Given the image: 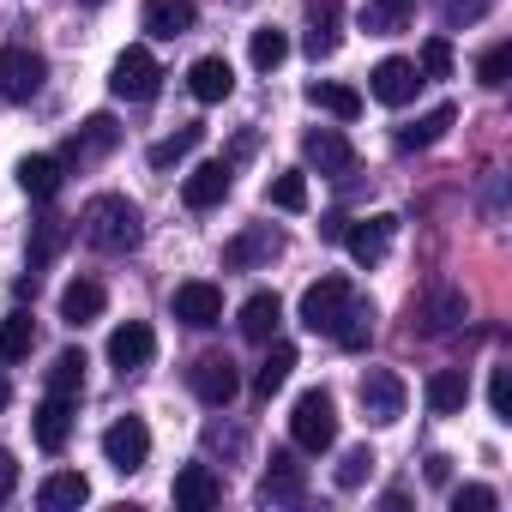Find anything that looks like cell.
Returning <instances> with one entry per match:
<instances>
[{
    "instance_id": "6da1fadb",
    "label": "cell",
    "mask_w": 512,
    "mask_h": 512,
    "mask_svg": "<svg viewBox=\"0 0 512 512\" xmlns=\"http://www.w3.org/2000/svg\"><path fill=\"white\" fill-rule=\"evenodd\" d=\"M79 235H85L97 253H133V247L145 241V217H139L133 199L97 193V199L85 205V217H79Z\"/></svg>"
},
{
    "instance_id": "681fc988",
    "label": "cell",
    "mask_w": 512,
    "mask_h": 512,
    "mask_svg": "<svg viewBox=\"0 0 512 512\" xmlns=\"http://www.w3.org/2000/svg\"><path fill=\"white\" fill-rule=\"evenodd\" d=\"M13 404V386H7V374H0V410H7Z\"/></svg>"
},
{
    "instance_id": "ffe728a7",
    "label": "cell",
    "mask_w": 512,
    "mask_h": 512,
    "mask_svg": "<svg viewBox=\"0 0 512 512\" xmlns=\"http://www.w3.org/2000/svg\"><path fill=\"white\" fill-rule=\"evenodd\" d=\"M187 91H193L199 103H223V97L235 91V67H229L223 55H199V61L187 67Z\"/></svg>"
},
{
    "instance_id": "7bdbcfd3",
    "label": "cell",
    "mask_w": 512,
    "mask_h": 512,
    "mask_svg": "<svg viewBox=\"0 0 512 512\" xmlns=\"http://www.w3.org/2000/svg\"><path fill=\"white\" fill-rule=\"evenodd\" d=\"M500 494L494 488H482V482H464V488H452V512H488Z\"/></svg>"
},
{
    "instance_id": "60d3db41",
    "label": "cell",
    "mask_w": 512,
    "mask_h": 512,
    "mask_svg": "<svg viewBox=\"0 0 512 512\" xmlns=\"http://www.w3.org/2000/svg\"><path fill=\"white\" fill-rule=\"evenodd\" d=\"M506 73H512V43H494V49L476 61V79H482V91H500Z\"/></svg>"
},
{
    "instance_id": "f6af8a7d",
    "label": "cell",
    "mask_w": 512,
    "mask_h": 512,
    "mask_svg": "<svg viewBox=\"0 0 512 512\" xmlns=\"http://www.w3.org/2000/svg\"><path fill=\"white\" fill-rule=\"evenodd\" d=\"M482 7H488V0H440V13H446V25H470V19H482Z\"/></svg>"
},
{
    "instance_id": "e575fe53",
    "label": "cell",
    "mask_w": 512,
    "mask_h": 512,
    "mask_svg": "<svg viewBox=\"0 0 512 512\" xmlns=\"http://www.w3.org/2000/svg\"><path fill=\"white\" fill-rule=\"evenodd\" d=\"M290 368H296V344H272V350H266V362H260V374H253V392H260V398L284 392Z\"/></svg>"
},
{
    "instance_id": "d6986e66",
    "label": "cell",
    "mask_w": 512,
    "mask_h": 512,
    "mask_svg": "<svg viewBox=\"0 0 512 512\" xmlns=\"http://www.w3.org/2000/svg\"><path fill=\"white\" fill-rule=\"evenodd\" d=\"M217 500H223V482H217L211 464H181V470H175V506L205 512V506H217Z\"/></svg>"
},
{
    "instance_id": "5bb4252c",
    "label": "cell",
    "mask_w": 512,
    "mask_h": 512,
    "mask_svg": "<svg viewBox=\"0 0 512 512\" xmlns=\"http://www.w3.org/2000/svg\"><path fill=\"white\" fill-rule=\"evenodd\" d=\"M278 253H284V235H278L272 223H253V229H241V235L223 247V266L247 272V266H260V260H278Z\"/></svg>"
},
{
    "instance_id": "4fadbf2b",
    "label": "cell",
    "mask_w": 512,
    "mask_h": 512,
    "mask_svg": "<svg viewBox=\"0 0 512 512\" xmlns=\"http://www.w3.org/2000/svg\"><path fill=\"white\" fill-rule=\"evenodd\" d=\"M308 494V470L290 458V452H272V464H266V476H260V500L266 506H296Z\"/></svg>"
},
{
    "instance_id": "8992f818",
    "label": "cell",
    "mask_w": 512,
    "mask_h": 512,
    "mask_svg": "<svg viewBox=\"0 0 512 512\" xmlns=\"http://www.w3.org/2000/svg\"><path fill=\"white\" fill-rule=\"evenodd\" d=\"M103 458L127 476V470H145V458H151V428L139 422V416H121V422H109L103 428Z\"/></svg>"
},
{
    "instance_id": "30bf717a",
    "label": "cell",
    "mask_w": 512,
    "mask_h": 512,
    "mask_svg": "<svg viewBox=\"0 0 512 512\" xmlns=\"http://www.w3.org/2000/svg\"><path fill=\"white\" fill-rule=\"evenodd\" d=\"M404 380L392 374V368H368L362 374V410H368V422H398L404 416Z\"/></svg>"
},
{
    "instance_id": "5b68a950",
    "label": "cell",
    "mask_w": 512,
    "mask_h": 512,
    "mask_svg": "<svg viewBox=\"0 0 512 512\" xmlns=\"http://www.w3.org/2000/svg\"><path fill=\"white\" fill-rule=\"evenodd\" d=\"M350 296H356V290H350V278H338V272H332V278H320V284H308V290H302V326L332 338V326L344 320Z\"/></svg>"
},
{
    "instance_id": "ac0fdd59",
    "label": "cell",
    "mask_w": 512,
    "mask_h": 512,
    "mask_svg": "<svg viewBox=\"0 0 512 512\" xmlns=\"http://www.w3.org/2000/svg\"><path fill=\"white\" fill-rule=\"evenodd\" d=\"M229 199V163H199L187 181H181V205L187 211H211Z\"/></svg>"
},
{
    "instance_id": "44dd1931",
    "label": "cell",
    "mask_w": 512,
    "mask_h": 512,
    "mask_svg": "<svg viewBox=\"0 0 512 512\" xmlns=\"http://www.w3.org/2000/svg\"><path fill=\"white\" fill-rule=\"evenodd\" d=\"M278 320H284V302H278L272 290H260V296H247V302H241V320H235V326H241L247 344H272Z\"/></svg>"
},
{
    "instance_id": "836d02e7",
    "label": "cell",
    "mask_w": 512,
    "mask_h": 512,
    "mask_svg": "<svg viewBox=\"0 0 512 512\" xmlns=\"http://www.w3.org/2000/svg\"><path fill=\"white\" fill-rule=\"evenodd\" d=\"M85 368H91V362H85V350H61V356H55V368H49V392L79 404V392H85Z\"/></svg>"
},
{
    "instance_id": "9c48e42d",
    "label": "cell",
    "mask_w": 512,
    "mask_h": 512,
    "mask_svg": "<svg viewBox=\"0 0 512 512\" xmlns=\"http://www.w3.org/2000/svg\"><path fill=\"white\" fill-rule=\"evenodd\" d=\"M416 85H422V73H416V61H404V55H386V61L368 73V91H374V103H386V109H404V103L416 97Z\"/></svg>"
},
{
    "instance_id": "d590c367",
    "label": "cell",
    "mask_w": 512,
    "mask_h": 512,
    "mask_svg": "<svg viewBox=\"0 0 512 512\" xmlns=\"http://www.w3.org/2000/svg\"><path fill=\"white\" fill-rule=\"evenodd\" d=\"M247 55H253V67H260V73H278L290 61V37L278 25H260V31H253V43H247Z\"/></svg>"
},
{
    "instance_id": "cb8c5ba5",
    "label": "cell",
    "mask_w": 512,
    "mask_h": 512,
    "mask_svg": "<svg viewBox=\"0 0 512 512\" xmlns=\"http://www.w3.org/2000/svg\"><path fill=\"white\" fill-rule=\"evenodd\" d=\"M91 500V482L79 476V470H55V476H43V488H37V506L43 512H79Z\"/></svg>"
},
{
    "instance_id": "ee69618b",
    "label": "cell",
    "mask_w": 512,
    "mask_h": 512,
    "mask_svg": "<svg viewBox=\"0 0 512 512\" xmlns=\"http://www.w3.org/2000/svg\"><path fill=\"white\" fill-rule=\"evenodd\" d=\"M488 410H494L500 422H512V374H506V368H494V380H488Z\"/></svg>"
},
{
    "instance_id": "7a4b0ae2",
    "label": "cell",
    "mask_w": 512,
    "mask_h": 512,
    "mask_svg": "<svg viewBox=\"0 0 512 512\" xmlns=\"http://www.w3.org/2000/svg\"><path fill=\"white\" fill-rule=\"evenodd\" d=\"M290 440H296L302 452H326V446L338 440V404H332L326 386H308V392L296 398V410H290Z\"/></svg>"
},
{
    "instance_id": "277c9868",
    "label": "cell",
    "mask_w": 512,
    "mask_h": 512,
    "mask_svg": "<svg viewBox=\"0 0 512 512\" xmlns=\"http://www.w3.org/2000/svg\"><path fill=\"white\" fill-rule=\"evenodd\" d=\"M43 79H49V61L37 49H25V43L0 49V97H7V103H31L43 91Z\"/></svg>"
},
{
    "instance_id": "8d00e7d4",
    "label": "cell",
    "mask_w": 512,
    "mask_h": 512,
    "mask_svg": "<svg viewBox=\"0 0 512 512\" xmlns=\"http://www.w3.org/2000/svg\"><path fill=\"white\" fill-rule=\"evenodd\" d=\"M368 332H374V308L350 296V308H344V320L332 326V338H338L344 350H362V344H368Z\"/></svg>"
},
{
    "instance_id": "2e32d148",
    "label": "cell",
    "mask_w": 512,
    "mask_h": 512,
    "mask_svg": "<svg viewBox=\"0 0 512 512\" xmlns=\"http://www.w3.org/2000/svg\"><path fill=\"white\" fill-rule=\"evenodd\" d=\"M302 151H308V163H314L320 175H350V169H356V145H350L338 127H314V133L302 139Z\"/></svg>"
},
{
    "instance_id": "bcb514c9",
    "label": "cell",
    "mask_w": 512,
    "mask_h": 512,
    "mask_svg": "<svg viewBox=\"0 0 512 512\" xmlns=\"http://www.w3.org/2000/svg\"><path fill=\"white\" fill-rule=\"evenodd\" d=\"M13 488H19V458H13V452H0V506L13 500Z\"/></svg>"
},
{
    "instance_id": "4dcf8cb0",
    "label": "cell",
    "mask_w": 512,
    "mask_h": 512,
    "mask_svg": "<svg viewBox=\"0 0 512 512\" xmlns=\"http://www.w3.org/2000/svg\"><path fill=\"white\" fill-rule=\"evenodd\" d=\"M37 350V320L25 308H13L7 320H0V362H25Z\"/></svg>"
},
{
    "instance_id": "74e56055",
    "label": "cell",
    "mask_w": 512,
    "mask_h": 512,
    "mask_svg": "<svg viewBox=\"0 0 512 512\" xmlns=\"http://www.w3.org/2000/svg\"><path fill=\"white\" fill-rule=\"evenodd\" d=\"M266 199H272L278 211H308V175H302V169H284V175H272Z\"/></svg>"
},
{
    "instance_id": "ab89813d",
    "label": "cell",
    "mask_w": 512,
    "mask_h": 512,
    "mask_svg": "<svg viewBox=\"0 0 512 512\" xmlns=\"http://www.w3.org/2000/svg\"><path fill=\"white\" fill-rule=\"evenodd\" d=\"M416 73L422 79H452V43L446 37H428L422 55H416Z\"/></svg>"
},
{
    "instance_id": "f546056e",
    "label": "cell",
    "mask_w": 512,
    "mask_h": 512,
    "mask_svg": "<svg viewBox=\"0 0 512 512\" xmlns=\"http://www.w3.org/2000/svg\"><path fill=\"white\" fill-rule=\"evenodd\" d=\"M410 19H416V0H368V7H362V31L368 37H392Z\"/></svg>"
},
{
    "instance_id": "c3c4849f",
    "label": "cell",
    "mask_w": 512,
    "mask_h": 512,
    "mask_svg": "<svg viewBox=\"0 0 512 512\" xmlns=\"http://www.w3.org/2000/svg\"><path fill=\"white\" fill-rule=\"evenodd\" d=\"M344 223H350V217H326V223H320V235H326V241H344Z\"/></svg>"
},
{
    "instance_id": "83f0119b",
    "label": "cell",
    "mask_w": 512,
    "mask_h": 512,
    "mask_svg": "<svg viewBox=\"0 0 512 512\" xmlns=\"http://www.w3.org/2000/svg\"><path fill=\"white\" fill-rule=\"evenodd\" d=\"M452 121H458V109H452V103H440V109H428L422 121H410V127H398V151H428V145H440Z\"/></svg>"
},
{
    "instance_id": "484cf974",
    "label": "cell",
    "mask_w": 512,
    "mask_h": 512,
    "mask_svg": "<svg viewBox=\"0 0 512 512\" xmlns=\"http://www.w3.org/2000/svg\"><path fill=\"white\" fill-rule=\"evenodd\" d=\"M67 434H73V398H43L37 404V446L43 452H67Z\"/></svg>"
},
{
    "instance_id": "d4e9b609",
    "label": "cell",
    "mask_w": 512,
    "mask_h": 512,
    "mask_svg": "<svg viewBox=\"0 0 512 512\" xmlns=\"http://www.w3.org/2000/svg\"><path fill=\"white\" fill-rule=\"evenodd\" d=\"M338 25H344V7H338V0H314V7H308V55L314 61H326V55H338Z\"/></svg>"
},
{
    "instance_id": "603a6c76",
    "label": "cell",
    "mask_w": 512,
    "mask_h": 512,
    "mask_svg": "<svg viewBox=\"0 0 512 512\" xmlns=\"http://www.w3.org/2000/svg\"><path fill=\"white\" fill-rule=\"evenodd\" d=\"M416 320H422V332H428V338H446V332H458V320H470V308H464V296H458V290H446V284H440V290H428V302H422V314H416Z\"/></svg>"
},
{
    "instance_id": "9a60e30c",
    "label": "cell",
    "mask_w": 512,
    "mask_h": 512,
    "mask_svg": "<svg viewBox=\"0 0 512 512\" xmlns=\"http://www.w3.org/2000/svg\"><path fill=\"white\" fill-rule=\"evenodd\" d=\"M121 145V127H115V115H91L73 139H67V151H61V163H97V157H109Z\"/></svg>"
},
{
    "instance_id": "f35d334b",
    "label": "cell",
    "mask_w": 512,
    "mask_h": 512,
    "mask_svg": "<svg viewBox=\"0 0 512 512\" xmlns=\"http://www.w3.org/2000/svg\"><path fill=\"white\" fill-rule=\"evenodd\" d=\"M199 139H205V127H181L175 139H157V145H151V169H169V163H181V157H187Z\"/></svg>"
},
{
    "instance_id": "d6a6232c",
    "label": "cell",
    "mask_w": 512,
    "mask_h": 512,
    "mask_svg": "<svg viewBox=\"0 0 512 512\" xmlns=\"http://www.w3.org/2000/svg\"><path fill=\"white\" fill-rule=\"evenodd\" d=\"M13 175H19V187H25L31 199H43V205L61 193V157H25Z\"/></svg>"
},
{
    "instance_id": "f1b7e54d",
    "label": "cell",
    "mask_w": 512,
    "mask_h": 512,
    "mask_svg": "<svg viewBox=\"0 0 512 512\" xmlns=\"http://www.w3.org/2000/svg\"><path fill=\"white\" fill-rule=\"evenodd\" d=\"M470 404V380H464V368H440V374H428V410L434 416H458Z\"/></svg>"
},
{
    "instance_id": "ba28073f",
    "label": "cell",
    "mask_w": 512,
    "mask_h": 512,
    "mask_svg": "<svg viewBox=\"0 0 512 512\" xmlns=\"http://www.w3.org/2000/svg\"><path fill=\"white\" fill-rule=\"evenodd\" d=\"M151 356H157V332H151L145 320H127V326L109 332V362H115L121 380H127V374H145Z\"/></svg>"
},
{
    "instance_id": "7dc6e473",
    "label": "cell",
    "mask_w": 512,
    "mask_h": 512,
    "mask_svg": "<svg viewBox=\"0 0 512 512\" xmlns=\"http://www.w3.org/2000/svg\"><path fill=\"white\" fill-rule=\"evenodd\" d=\"M428 482H434V488H446V482H452V458H440V452H434V458H428Z\"/></svg>"
},
{
    "instance_id": "e0dca14e",
    "label": "cell",
    "mask_w": 512,
    "mask_h": 512,
    "mask_svg": "<svg viewBox=\"0 0 512 512\" xmlns=\"http://www.w3.org/2000/svg\"><path fill=\"white\" fill-rule=\"evenodd\" d=\"M73 241V217H37L31 223V241H25V260H31V278L43 272V266H55L61 260V247Z\"/></svg>"
},
{
    "instance_id": "1f68e13d",
    "label": "cell",
    "mask_w": 512,
    "mask_h": 512,
    "mask_svg": "<svg viewBox=\"0 0 512 512\" xmlns=\"http://www.w3.org/2000/svg\"><path fill=\"white\" fill-rule=\"evenodd\" d=\"M308 103L326 109V115H338V121H356V115H362V91H350V85H338V79H314V85H308Z\"/></svg>"
},
{
    "instance_id": "52a82bcc",
    "label": "cell",
    "mask_w": 512,
    "mask_h": 512,
    "mask_svg": "<svg viewBox=\"0 0 512 512\" xmlns=\"http://www.w3.org/2000/svg\"><path fill=\"white\" fill-rule=\"evenodd\" d=\"M392 235H398V217H392V211H374V217H362V223H344V247H350L356 266H380L386 247H392Z\"/></svg>"
},
{
    "instance_id": "8fae6325",
    "label": "cell",
    "mask_w": 512,
    "mask_h": 512,
    "mask_svg": "<svg viewBox=\"0 0 512 512\" xmlns=\"http://www.w3.org/2000/svg\"><path fill=\"white\" fill-rule=\"evenodd\" d=\"M175 320H181V326H193V332L217 326V320H223V290H217V284H205V278L181 284V290H175Z\"/></svg>"
},
{
    "instance_id": "3957f363",
    "label": "cell",
    "mask_w": 512,
    "mask_h": 512,
    "mask_svg": "<svg viewBox=\"0 0 512 512\" xmlns=\"http://www.w3.org/2000/svg\"><path fill=\"white\" fill-rule=\"evenodd\" d=\"M157 85H163V67H157V55L151 49H121L115 55V67H109V91L121 97V103H151L157 97Z\"/></svg>"
},
{
    "instance_id": "7402d4cb",
    "label": "cell",
    "mask_w": 512,
    "mask_h": 512,
    "mask_svg": "<svg viewBox=\"0 0 512 512\" xmlns=\"http://www.w3.org/2000/svg\"><path fill=\"white\" fill-rule=\"evenodd\" d=\"M193 19H199L193 0H145V31H151V37H163V43L187 37V31H193Z\"/></svg>"
},
{
    "instance_id": "f907efd6",
    "label": "cell",
    "mask_w": 512,
    "mask_h": 512,
    "mask_svg": "<svg viewBox=\"0 0 512 512\" xmlns=\"http://www.w3.org/2000/svg\"><path fill=\"white\" fill-rule=\"evenodd\" d=\"M85 7H103V0H85Z\"/></svg>"
},
{
    "instance_id": "b9f144b4",
    "label": "cell",
    "mask_w": 512,
    "mask_h": 512,
    "mask_svg": "<svg viewBox=\"0 0 512 512\" xmlns=\"http://www.w3.org/2000/svg\"><path fill=\"white\" fill-rule=\"evenodd\" d=\"M374 464H380V458H374L368 446H350V452H344V464H338V488H362V482L374 476Z\"/></svg>"
},
{
    "instance_id": "7c38bea8",
    "label": "cell",
    "mask_w": 512,
    "mask_h": 512,
    "mask_svg": "<svg viewBox=\"0 0 512 512\" xmlns=\"http://www.w3.org/2000/svg\"><path fill=\"white\" fill-rule=\"evenodd\" d=\"M193 392H199V404L223 410V404L241 392V374H235V362H229V356H199V362H193Z\"/></svg>"
},
{
    "instance_id": "4316f807",
    "label": "cell",
    "mask_w": 512,
    "mask_h": 512,
    "mask_svg": "<svg viewBox=\"0 0 512 512\" xmlns=\"http://www.w3.org/2000/svg\"><path fill=\"white\" fill-rule=\"evenodd\" d=\"M103 302H109V296H103L97 278H73V284L61 290V320H67V326H91V320L103 314Z\"/></svg>"
}]
</instances>
